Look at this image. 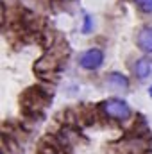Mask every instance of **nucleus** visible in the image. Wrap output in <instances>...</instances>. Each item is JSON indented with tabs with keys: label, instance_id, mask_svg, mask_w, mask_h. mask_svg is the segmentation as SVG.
Wrapping results in <instances>:
<instances>
[{
	"label": "nucleus",
	"instance_id": "obj_3",
	"mask_svg": "<svg viewBox=\"0 0 152 154\" xmlns=\"http://www.w3.org/2000/svg\"><path fill=\"white\" fill-rule=\"evenodd\" d=\"M104 84L113 90V91H125L129 90V79L120 74V72H109L108 75L104 77Z\"/></svg>",
	"mask_w": 152,
	"mask_h": 154
},
{
	"label": "nucleus",
	"instance_id": "obj_1",
	"mask_svg": "<svg viewBox=\"0 0 152 154\" xmlns=\"http://www.w3.org/2000/svg\"><path fill=\"white\" fill-rule=\"evenodd\" d=\"M100 109H102V113L108 118H113V120H118V122H125V120H129L132 116L131 106L123 99H118V97L106 99L100 104Z\"/></svg>",
	"mask_w": 152,
	"mask_h": 154
},
{
	"label": "nucleus",
	"instance_id": "obj_5",
	"mask_svg": "<svg viewBox=\"0 0 152 154\" xmlns=\"http://www.w3.org/2000/svg\"><path fill=\"white\" fill-rule=\"evenodd\" d=\"M136 45L145 54H152V27H141L136 36Z\"/></svg>",
	"mask_w": 152,
	"mask_h": 154
},
{
	"label": "nucleus",
	"instance_id": "obj_6",
	"mask_svg": "<svg viewBox=\"0 0 152 154\" xmlns=\"http://www.w3.org/2000/svg\"><path fill=\"white\" fill-rule=\"evenodd\" d=\"M93 31V18L90 14H84V23H82V34H90Z\"/></svg>",
	"mask_w": 152,
	"mask_h": 154
},
{
	"label": "nucleus",
	"instance_id": "obj_2",
	"mask_svg": "<svg viewBox=\"0 0 152 154\" xmlns=\"http://www.w3.org/2000/svg\"><path fill=\"white\" fill-rule=\"evenodd\" d=\"M104 63V52L100 48H88L79 56V65L84 70H99Z\"/></svg>",
	"mask_w": 152,
	"mask_h": 154
},
{
	"label": "nucleus",
	"instance_id": "obj_7",
	"mask_svg": "<svg viewBox=\"0 0 152 154\" xmlns=\"http://www.w3.org/2000/svg\"><path fill=\"white\" fill-rule=\"evenodd\" d=\"M134 4H136L143 13H152V0H134Z\"/></svg>",
	"mask_w": 152,
	"mask_h": 154
},
{
	"label": "nucleus",
	"instance_id": "obj_4",
	"mask_svg": "<svg viewBox=\"0 0 152 154\" xmlns=\"http://www.w3.org/2000/svg\"><path fill=\"white\" fill-rule=\"evenodd\" d=\"M132 72H134L136 79H140V81H145V79L152 77V59L150 57H140L134 63Z\"/></svg>",
	"mask_w": 152,
	"mask_h": 154
},
{
	"label": "nucleus",
	"instance_id": "obj_8",
	"mask_svg": "<svg viewBox=\"0 0 152 154\" xmlns=\"http://www.w3.org/2000/svg\"><path fill=\"white\" fill-rule=\"evenodd\" d=\"M149 95H150V97H152V86H150V88H149Z\"/></svg>",
	"mask_w": 152,
	"mask_h": 154
}]
</instances>
